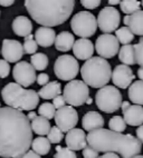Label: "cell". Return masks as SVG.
<instances>
[{
  "label": "cell",
  "mask_w": 143,
  "mask_h": 158,
  "mask_svg": "<svg viewBox=\"0 0 143 158\" xmlns=\"http://www.w3.org/2000/svg\"><path fill=\"white\" fill-rule=\"evenodd\" d=\"M80 3H82V6H83L84 8L92 10V9L98 8L102 2H101L100 0H82Z\"/></svg>",
  "instance_id": "39"
},
{
  "label": "cell",
  "mask_w": 143,
  "mask_h": 158,
  "mask_svg": "<svg viewBox=\"0 0 143 158\" xmlns=\"http://www.w3.org/2000/svg\"><path fill=\"white\" fill-rule=\"evenodd\" d=\"M54 158H77V156L75 152L67 147L56 146V154L54 155Z\"/></svg>",
  "instance_id": "36"
},
{
  "label": "cell",
  "mask_w": 143,
  "mask_h": 158,
  "mask_svg": "<svg viewBox=\"0 0 143 158\" xmlns=\"http://www.w3.org/2000/svg\"><path fill=\"white\" fill-rule=\"evenodd\" d=\"M35 40L38 46L47 48L55 44L56 39V32L53 28H47V27H40L35 32Z\"/></svg>",
  "instance_id": "20"
},
{
  "label": "cell",
  "mask_w": 143,
  "mask_h": 158,
  "mask_svg": "<svg viewBox=\"0 0 143 158\" xmlns=\"http://www.w3.org/2000/svg\"><path fill=\"white\" fill-rule=\"evenodd\" d=\"M75 44V38L74 35H72L69 31H62L56 36L55 39V48L58 51H69L73 49V46Z\"/></svg>",
  "instance_id": "23"
},
{
  "label": "cell",
  "mask_w": 143,
  "mask_h": 158,
  "mask_svg": "<svg viewBox=\"0 0 143 158\" xmlns=\"http://www.w3.org/2000/svg\"><path fill=\"white\" fill-rule=\"evenodd\" d=\"M123 23L134 35L143 37V10H139L131 16H125Z\"/></svg>",
  "instance_id": "21"
},
{
  "label": "cell",
  "mask_w": 143,
  "mask_h": 158,
  "mask_svg": "<svg viewBox=\"0 0 143 158\" xmlns=\"http://www.w3.org/2000/svg\"><path fill=\"white\" fill-rule=\"evenodd\" d=\"M23 158H41V157H40L39 155H37L35 152H32V150H28V152L23 156Z\"/></svg>",
  "instance_id": "44"
},
{
  "label": "cell",
  "mask_w": 143,
  "mask_h": 158,
  "mask_svg": "<svg viewBox=\"0 0 143 158\" xmlns=\"http://www.w3.org/2000/svg\"><path fill=\"white\" fill-rule=\"evenodd\" d=\"M15 3L14 0H0V6H3V7H9V6H12Z\"/></svg>",
  "instance_id": "46"
},
{
  "label": "cell",
  "mask_w": 143,
  "mask_h": 158,
  "mask_svg": "<svg viewBox=\"0 0 143 158\" xmlns=\"http://www.w3.org/2000/svg\"><path fill=\"white\" fill-rule=\"evenodd\" d=\"M12 77L16 84L24 88L32 86L37 79L35 68L27 61H19L16 64L12 70Z\"/></svg>",
  "instance_id": "13"
},
{
  "label": "cell",
  "mask_w": 143,
  "mask_h": 158,
  "mask_svg": "<svg viewBox=\"0 0 143 158\" xmlns=\"http://www.w3.org/2000/svg\"><path fill=\"white\" fill-rule=\"evenodd\" d=\"M134 80V75L132 69L126 65H117L112 71V81L114 86L121 88V89H126L132 85Z\"/></svg>",
  "instance_id": "15"
},
{
  "label": "cell",
  "mask_w": 143,
  "mask_h": 158,
  "mask_svg": "<svg viewBox=\"0 0 143 158\" xmlns=\"http://www.w3.org/2000/svg\"><path fill=\"white\" fill-rule=\"evenodd\" d=\"M65 102H66L65 99H64V97L62 96V95H59V96H57L56 98L53 99V105H54V107L56 110L64 107V106H65Z\"/></svg>",
  "instance_id": "42"
},
{
  "label": "cell",
  "mask_w": 143,
  "mask_h": 158,
  "mask_svg": "<svg viewBox=\"0 0 143 158\" xmlns=\"http://www.w3.org/2000/svg\"><path fill=\"white\" fill-rule=\"evenodd\" d=\"M36 117H37V114L35 113L34 110H32V111H29L28 115H27V118H28L29 120H32V122L34 120L35 118H36Z\"/></svg>",
  "instance_id": "47"
},
{
  "label": "cell",
  "mask_w": 143,
  "mask_h": 158,
  "mask_svg": "<svg viewBox=\"0 0 143 158\" xmlns=\"http://www.w3.org/2000/svg\"><path fill=\"white\" fill-rule=\"evenodd\" d=\"M25 7L30 17L43 27L52 28L64 23L74 10V0L59 1H38L26 0Z\"/></svg>",
  "instance_id": "3"
},
{
  "label": "cell",
  "mask_w": 143,
  "mask_h": 158,
  "mask_svg": "<svg viewBox=\"0 0 143 158\" xmlns=\"http://www.w3.org/2000/svg\"><path fill=\"white\" fill-rule=\"evenodd\" d=\"M121 3V1L120 0H109V5H111V7H113V6H115V5H120Z\"/></svg>",
  "instance_id": "49"
},
{
  "label": "cell",
  "mask_w": 143,
  "mask_h": 158,
  "mask_svg": "<svg viewBox=\"0 0 143 158\" xmlns=\"http://www.w3.org/2000/svg\"><path fill=\"white\" fill-rule=\"evenodd\" d=\"M64 137H65L64 133L57 126H54V127L50 128L48 135H47V139L49 140L50 144H59L60 141L63 140Z\"/></svg>",
  "instance_id": "35"
},
{
  "label": "cell",
  "mask_w": 143,
  "mask_h": 158,
  "mask_svg": "<svg viewBox=\"0 0 143 158\" xmlns=\"http://www.w3.org/2000/svg\"><path fill=\"white\" fill-rule=\"evenodd\" d=\"M71 28L76 36L87 39L98 30V19L89 11H80L72 18Z\"/></svg>",
  "instance_id": "7"
},
{
  "label": "cell",
  "mask_w": 143,
  "mask_h": 158,
  "mask_svg": "<svg viewBox=\"0 0 143 158\" xmlns=\"http://www.w3.org/2000/svg\"><path fill=\"white\" fill-rule=\"evenodd\" d=\"M80 75L87 86L101 89L107 86L112 78V68L110 62L102 57H92L82 66Z\"/></svg>",
  "instance_id": "5"
},
{
  "label": "cell",
  "mask_w": 143,
  "mask_h": 158,
  "mask_svg": "<svg viewBox=\"0 0 143 158\" xmlns=\"http://www.w3.org/2000/svg\"><path fill=\"white\" fill-rule=\"evenodd\" d=\"M32 148L37 155H47L50 152V143L46 137H36L32 143Z\"/></svg>",
  "instance_id": "28"
},
{
  "label": "cell",
  "mask_w": 143,
  "mask_h": 158,
  "mask_svg": "<svg viewBox=\"0 0 143 158\" xmlns=\"http://www.w3.org/2000/svg\"><path fill=\"white\" fill-rule=\"evenodd\" d=\"M95 50L98 57L109 59L115 57L120 51V43L114 35L103 34L98 36L95 43Z\"/></svg>",
  "instance_id": "11"
},
{
  "label": "cell",
  "mask_w": 143,
  "mask_h": 158,
  "mask_svg": "<svg viewBox=\"0 0 143 158\" xmlns=\"http://www.w3.org/2000/svg\"><path fill=\"white\" fill-rule=\"evenodd\" d=\"M65 143L67 148H69L73 152L83 150L84 148L89 146L87 144V136L85 131L80 128H74L69 130L65 136Z\"/></svg>",
  "instance_id": "17"
},
{
  "label": "cell",
  "mask_w": 143,
  "mask_h": 158,
  "mask_svg": "<svg viewBox=\"0 0 143 158\" xmlns=\"http://www.w3.org/2000/svg\"><path fill=\"white\" fill-rule=\"evenodd\" d=\"M54 73L58 79L64 81L75 80L80 73V65L75 57L71 55H62L54 64Z\"/></svg>",
  "instance_id": "9"
},
{
  "label": "cell",
  "mask_w": 143,
  "mask_h": 158,
  "mask_svg": "<svg viewBox=\"0 0 143 158\" xmlns=\"http://www.w3.org/2000/svg\"><path fill=\"white\" fill-rule=\"evenodd\" d=\"M12 30L17 36L25 37L32 35V23L30 19L25 16H18L12 21Z\"/></svg>",
  "instance_id": "22"
},
{
  "label": "cell",
  "mask_w": 143,
  "mask_h": 158,
  "mask_svg": "<svg viewBox=\"0 0 143 158\" xmlns=\"http://www.w3.org/2000/svg\"><path fill=\"white\" fill-rule=\"evenodd\" d=\"M120 23V11L114 7H104L98 16V27L104 34H111L113 31H116Z\"/></svg>",
  "instance_id": "10"
},
{
  "label": "cell",
  "mask_w": 143,
  "mask_h": 158,
  "mask_svg": "<svg viewBox=\"0 0 143 158\" xmlns=\"http://www.w3.org/2000/svg\"><path fill=\"white\" fill-rule=\"evenodd\" d=\"M94 45L91 39H84L80 38L75 41L73 46V54L80 60H89L93 57L94 54Z\"/></svg>",
  "instance_id": "18"
},
{
  "label": "cell",
  "mask_w": 143,
  "mask_h": 158,
  "mask_svg": "<svg viewBox=\"0 0 143 158\" xmlns=\"http://www.w3.org/2000/svg\"><path fill=\"white\" fill-rule=\"evenodd\" d=\"M98 158H121L117 154H114V152H106L104 155L98 156Z\"/></svg>",
  "instance_id": "45"
},
{
  "label": "cell",
  "mask_w": 143,
  "mask_h": 158,
  "mask_svg": "<svg viewBox=\"0 0 143 158\" xmlns=\"http://www.w3.org/2000/svg\"><path fill=\"white\" fill-rule=\"evenodd\" d=\"M133 158H143V155H137V156H135V157H133Z\"/></svg>",
  "instance_id": "51"
},
{
  "label": "cell",
  "mask_w": 143,
  "mask_h": 158,
  "mask_svg": "<svg viewBox=\"0 0 143 158\" xmlns=\"http://www.w3.org/2000/svg\"><path fill=\"white\" fill-rule=\"evenodd\" d=\"M83 157L84 158H98V152L95 150L93 147L87 146L83 149Z\"/></svg>",
  "instance_id": "40"
},
{
  "label": "cell",
  "mask_w": 143,
  "mask_h": 158,
  "mask_svg": "<svg viewBox=\"0 0 143 158\" xmlns=\"http://www.w3.org/2000/svg\"><path fill=\"white\" fill-rule=\"evenodd\" d=\"M63 97L72 107H80L89 98V89L83 80H72L64 87Z\"/></svg>",
  "instance_id": "8"
},
{
  "label": "cell",
  "mask_w": 143,
  "mask_h": 158,
  "mask_svg": "<svg viewBox=\"0 0 143 158\" xmlns=\"http://www.w3.org/2000/svg\"><path fill=\"white\" fill-rule=\"evenodd\" d=\"M133 47L135 52V61L140 66V68H143V37H141L139 43L135 44Z\"/></svg>",
  "instance_id": "37"
},
{
  "label": "cell",
  "mask_w": 143,
  "mask_h": 158,
  "mask_svg": "<svg viewBox=\"0 0 143 158\" xmlns=\"http://www.w3.org/2000/svg\"><path fill=\"white\" fill-rule=\"evenodd\" d=\"M95 102L100 110L106 114L115 113L122 106V94L115 86H105L98 89L95 95Z\"/></svg>",
  "instance_id": "6"
},
{
  "label": "cell",
  "mask_w": 143,
  "mask_h": 158,
  "mask_svg": "<svg viewBox=\"0 0 143 158\" xmlns=\"http://www.w3.org/2000/svg\"><path fill=\"white\" fill-rule=\"evenodd\" d=\"M92 102H93V99H92L91 97H89V98L87 99V100H86V104H87V105H92Z\"/></svg>",
  "instance_id": "50"
},
{
  "label": "cell",
  "mask_w": 143,
  "mask_h": 158,
  "mask_svg": "<svg viewBox=\"0 0 143 158\" xmlns=\"http://www.w3.org/2000/svg\"><path fill=\"white\" fill-rule=\"evenodd\" d=\"M115 37L116 39L119 40V43L122 44L123 46L130 45V44L133 41L134 39V34L130 30L129 27H122V28H119L115 31Z\"/></svg>",
  "instance_id": "30"
},
{
  "label": "cell",
  "mask_w": 143,
  "mask_h": 158,
  "mask_svg": "<svg viewBox=\"0 0 143 158\" xmlns=\"http://www.w3.org/2000/svg\"><path fill=\"white\" fill-rule=\"evenodd\" d=\"M141 6H142V7H143V1H142V2H141Z\"/></svg>",
  "instance_id": "52"
},
{
  "label": "cell",
  "mask_w": 143,
  "mask_h": 158,
  "mask_svg": "<svg viewBox=\"0 0 143 158\" xmlns=\"http://www.w3.org/2000/svg\"><path fill=\"white\" fill-rule=\"evenodd\" d=\"M129 99L134 105L143 106V81L135 80L129 87Z\"/></svg>",
  "instance_id": "25"
},
{
  "label": "cell",
  "mask_w": 143,
  "mask_h": 158,
  "mask_svg": "<svg viewBox=\"0 0 143 158\" xmlns=\"http://www.w3.org/2000/svg\"><path fill=\"white\" fill-rule=\"evenodd\" d=\"M1 97L8 107L20 111H32L39 104L37 91L34 89H26L16 82L7 84L1 90Z\"/></svg>",
  "instance_id": "4"
},
{
  "label": "cell",
  "mask_w": 143,
  "mask_h": 158,
  "mask_svg": "<svg viewBox=\"0 0 143 158\" xmlns=\"http://www.w3.org/2000/svg\"><path fill=\"white\" fill-rule=\"evenodd\" d=\"M121 10L126 16H131L134 12L141 10V2L137 0H123L120 3Z\"/></svg>",
  "instance_id": "31"
},
{
  "label": "cell",
  "mask_w": 143,
  "mask_h": 158,
  "mask_svg": "<svg viewBox=\"0 0 143 158\" xmlns=\"http://www.w3.org/2000/svg\"><path fill=\"white\" fill-rule=\"evenodd\" d=\"M87 144L98 152H114L122 158H133L142 150V144L133 135L119 134L105 128L89 133Z\"/></svg>",
  "instance_id": "2"
},
{
  "label": "cell",
  "mask_w": 143,
  "mask_h": 158,
  "mask_svg": "<svg viewBox=\"0 0 143 158\" xmlns=\"http://www.w3.org/2000/svg\"><path fill=\"white\" fill-rule=\"evenodd\" d=\"M25 51L23 45L14 39H3L1 47V55L7 62H19Z\"/></svg>",
  "instance_id": "14"
},
{
  "label": "cell",
  "mask_w": 143,
  "mask_h": 158,
  "mask_svg": "<svg viewBox=\"0 0 143 158\" xmlns=\"http://www.w3.org/2000/svg\"><path fill=\"white\" fill-rule=\"evenodd\" d=\"M38 114H39V116L44 117V118L50 120V119H54L56 109H55L54 105L50 104V102H44L38 108Z\"/></svg>",
  "instance_id": "33"
},
{
  "label": "cell",
  "mask_w": 143,
  "mask_h": 158,
  "mask_svg": "<svg viewBox=\"0 0 143 158\" xmlns=\"http://www.w3.org/2000/svg\"><path fill=\"white\" fill-rule=\"evenodd\" d=\"M36 81H37V84L39 86H45V85H47L49 82V76L47 75V73H39L37 76V79H36Z\"/></svg>",
  "instance_id": "41"
},
{
  "label": "cell",
  "mask_w": 143,
  "mask_h": 158,
  "mask_svg": "<svg viewBox=\"0 0 143 158\" xmlns=\"http://www.w3.org/2000/svg\"><path fill=\"white\" fill-rule=\"evenodd\" d=\"M38 93V96L41 97L43 99L46 100H49V99H54L57 96H59L60 93H62V86L58 81H50L48 82L47 85H45L44 87H41L39 89Z\"/></svg>",
  "instance_id": "24"
},
{
  "label": "cell",
  "mask_w": 143,
  "mask_h": 158,
  "mask_svg": "<svg viewBox=\"0 0 143 158\" xmlns=\"http://www.w3.org/2000/svg\"><path fill=\"white\" fill-rule=\"evenodd\" d=\"M0 108H1V107H0Z\"/></svg>",
  "instance_id": "53"
},
{
  "label": "cell",
  "mask_w": 143,
  "mask_h": 158,
  "mask_svg": "<svg viewBox=\"0 0 143 158\" xmlns=\"http://www.w3.org/2000/svg\"><path fill=\"white\" fill-rule=\"evenodd\" d=\"M48 57L46 56L45 54H43V52H36V54L30 57V64L35 68V70H45L47 66H48Z\"/></svg>",
  "instance_id": "29"
},
{
  "label": "cell",
  "mask_w": 143,
  "mask_h": 158,
  "mask_svg": "<svg viewBox=\"0 0 143 158\" xmlns=\"http://www.w3.org/2000/svg\"><path fill=\"white\" fill-rule=\"evenodd\" d=\"M34 38L35 37L32 36V35H29V36H27L26 38H25V43H24V45H23L25 54H28V55L36 54V51H37V49H38V45Z\"/></svg>",
  "instance_id": "34"
},
{
  "label": "cell",
  "mask_w": 143,
  "mask_h": 158,
  "mask_svg": "<svg viewBox=\"0 0 143 158\" xmlns=\"http://www.w3.org/2000/svg\"><path fill=\"white\" fill-rule=\"evenodd\" d=\"M32 140V124L27 115L8 106L0 108V156L23 158Z\"/></svg>",
  "instance_id": "1"
},
{
  "label": "cell",
  "mask_w": 143,
  "mask_h": 158,
  "mask_svg": "<svg viewBox=\"0 0 143 158\" xmlns=\"http://www.w3.org/2000/svg\"><path fill=\"white\" fill-rule=\"evenodd\" d=\"M10 73V66L9 62L5 59H0V78H7Z\"/></svg>",
  "instance_id": "38"
},
{
  "label": "cell",
  "mask_w": 143,
  "mask_h": 158,
  "mask_svg": "<svg viewBox=\"0 0 143 158\" xmlns=\"http://www.w3.org/2000/svg\"><path fill=\"white\" fill-rule=\"evenodd\" d=\"M82 127L86 131H94V130L102 129L104 127V118L98 111H89L83 116L82 119Z\"/></svg>",
  "instance_id": "19"
},
{
  "label": "cell",
  "mask_w": 143,
  "mask_h": 158,
  "mask_svg": "<svg viewBox=\"0 0 143 158\" xmlns=\"http://www.w3.org/2000/svg\"><path fill=\"white\" fill-rule=\"evenodd\" d=\"M30 124H32V131L39 136L48 135L49 130H50V128H52L50 123H49L48 119L44 118V117H41V116H37Z\"/></svg>",
  "instance_id": "26"
},
{
  "label": "cell",
  "mask_w": 143,
  "mask_h": 158,
  "mask_svg": "<svg viewBox=\"0 0 143 158\" xmlns=\"http://www.w3.org/2000/svg\"><path fill=\"white\" fill-rule=\"evenodd\" d=\"M109 128L112 131L122 134L124 130L126 129V123L123 119V117H121V116H114V117H112V118L110 119Z\"/></svg>",
  "instance_id": "32"
},
{
  "label": "cell",
  "mask_w": 143,
  "mask_h": 158,
  "mask_svg": "<svg viewBox=\"0 0 143 158\" xmlns=\"http://www.w3.org/2000/svg\"><path fill=\"white\" fill-rule=\"evenodd\" d=\"M123 119L126 125L130 126H141L143 125V107L139 105H131L129 102H123L122 106Z\"/></svg>",
  "instance_id": "16"
},
{
  "label": "cell",
  "mask_w": 143,
  "mask_h": 158,
  "mask_svg": "<svg viewBox=\"0 0 143 158\" xmlns=\"http://www.w3.org/2000/svg\"><path fill=\"white\" fill-rule=\"evenodd\" d=\"M119 59L121 62H123V65L129 66V67L135 65L136 61H135L134 47L132 45H125L121 47L119 51Z\"/></svg>",
  "instance_id": "27"
},
{
  "label": "cell",
  "mask_w": 143,
  "mask_h": 158,
  "mask_svg": "<svg viewBox=\"0 0 143 158\" xmlns=\"http://www.w3.org/2000/svg\"><path fill=\"white\" fill-rule=\"evenodd\" d=\"M136 138L140 140L141 144H143V125L139 126V128H136Z\"/></svg>",
  "instance_id": "43"
},
{
  "label": "cell",
  "mask_w": 143,
  "mask_h": 158,
  "mask_svg": "<svg viewBox=\"0 0 143 158\" xmlns=\"http://www.w3.org/2000/svg\"><path fill=\"white\" fill-rule=\"evenodd\" d=\"M137 77L140 78V80L143 81V68H139L137 69Z\"/></svg>",
  "instance_id": "48"
},
{
  "label": "cell",
  "mask_w": 143,
  "mask_h": 158,
  "mask_svg": "<svg viewBox=\"0 0 143 158\" xmlns=\"http://www.w3.org/2000/svg\"><path fill=\"white\" fill-rule=\"evenodd\" d=\"M55 123L56 126L63 133H68L69 130L74 129L78 123V114L72 106H64L60 109L56 110L55 114Z\"/></svg>",
  "instance_id": "12"
}]
</instances>
